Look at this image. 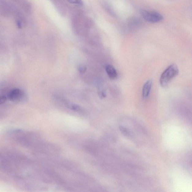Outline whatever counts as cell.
Segmentation results:
<instances>
[{
  "mask_svg": "<svg viewBox=\"0 0 192 192\" xmlns=\"http://www.w3.org/2000/svg\"><path fill=\"white\" fill-rule=\"evenodd\" d=\"M179 70L176 64H173L168 66L163 72L160 78V83L162 86H168L171 80L177 76Z\"/></svg>",
  "mask_w": 192,
  "mask_h": 192,
  "instance_id": "cell-1",
  "label": "cell"
},
{
  "mask_svg": "<svg viewBox=\"0 0 192 192\" xmlns=\"http://www.w3.org/2000/svg\"><path fill=\"white\" fill-rule=\"evenodd\" d=\"M140 13L143 19L150 23L158 22L163 19L162 15L156 12L141 10Z\"/></svg>",
  "mask_w": 192,
  "mask_h": 192,
  "instance_id": "cell-2",
  "label": "cell"
},
{
  "mask_svg": "<svg viewBox=\"0 0 192 192\" xmlns=\"http://www.w3.org/2000/svg\"><path fill=\"white\" fill-rule=\"evenodd\" d=\"M25 97L23 91L19 88L12 89L8 95V98L10 101H19L24 99Z\"/></svg>",
  "mask_w": 192,
  "mask_h": 192,
  "instance_id": "cell-3",
  "label": "cell"
},
{
  "mask_svg": "<svg viewBox=\"0 0 192 192\" xmlns=\"http://www.w3.org/2000/svg\"><path fill=\"white\" fill-rule=\"evenodd\" d=\"M152 85V81L151 79L148 80L145 83L142 88V96L144 98H146L149 96Z\"/></svg>",
  "mask_w": 192,
  "mask_h": 192,
  "instance_id": "cell-4",
  "label": "cell"
},
{
  "mask_svg": "<svg viewBox=\"0 0 192 192\" xmlns=\"http://www.w3.org/2000/svg\"><path fill=\"white\" fill-rule=\"evenodd\" d=\"M106 71L108 76L111 79H115L118 76V73L114 67L111 65H108L106 67Z\"/></svg>",
  "mask_w": 192,
  "mask_h": 192,
  "instance_id": "cell-5",
  "label": "cell"
},
{
  "mask_svg": "<svg viewBox=\"0 0 192 192\" xmlns=\"http://www.w3.org/2000/svg\"><path fill=\"white\" fill-rule=\"evenodd\" d=\"M65 103H66L65 104H66V106L68 108L73 110V111H80V110H81V108L77 105L74 104L73 103H71L70 102H68L67 101H66Z\"/></svg>",
  "mask_w": 192,
  "mask_h": 192,
  "instance_id": "cell-6",
  "label": "cell"
},
{
  "mask_svg": "<svg viewBox=\"0 0 192 192\" xmlns=\"http://www.w3.org/2000/svg\"><path fill=\"white\" fill-rule=\"evenodd\" d=\"M68 2L71 4L78 5V6H83V2L81 0H67Z\"/></svg>",
  "mask_w": 192,
  "mask_h": 192,
  "instance_id": "cell-7",
  "label": "cell"
},
{
  "mask_svg": "<svg viewBox=\"0 0 192 192\" xmlns=\"http://www.w3.org/2000/svg\"><path fill=\"white\" fill-rule=\"evenodd\" d=\"M7 98L3 95H0V105L3 104L6 102Z\"/></svg>",
  "mask_w": 192,
  "mask_h": 192,
  "instance_id": "cell-8",
  "label": "cell"
},
{
  "mask_svg": "<svg viewBox=\"0 0 192 192\" xmlns=\"http://www.w3.org/2000/svg\"><path fill=\"white\" fill-rule=\"evenodd\" d=\"M86 66H81L79 67L78 68V70L79 72L81 74H83L85 71H86Z\"/></svg>",
  "mask_w": 192,
  "mask_h": 192,
  "instance_id": "cell-9",
  "label": "cell"
}]
</instances>
